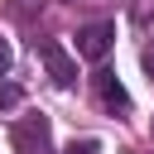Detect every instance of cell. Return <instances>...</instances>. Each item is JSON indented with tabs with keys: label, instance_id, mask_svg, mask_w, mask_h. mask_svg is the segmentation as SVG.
Returning a JSON list of instances; mask_svg holds the SVG:
<instances>
[{
	"label": "cell",
	"instance_id": "6",
	"mask_svg": "<svg viewBox=\"0 0 154 154\" xmlns=\"http://www.w3.org/2000/svg\"><path fill=\"white\" fill-rule=\"evenodd\" d=\"M63 154H101V144H96V140H72Z\"/></svg>",
	"mask_w": 154,
	"mask_h": 154
},
{
	"label": "cell",
	"instance_id": "2",
	"mask_svg": "<svg viewBox=\"0 0 154 154\" xmlns=\"http://www.w3.org/2000/svg\"><path fill=\"white\" fill-rule=\"evenodd\" d=\"M34 53L43 58V67H48V77H53L58 87H72V82H77V63H72V53H67L58 38H34Z\"/></svg>",
	"mask_w": 154,
	"mask_h": 154
},
{
	"label": "cell",
	"instance_id": "7",
	"mask_svg": "<svg viewBox=\"0 0 154 154\" xmlns=\"http://www.w3.org/2000/svg\"><path fill=\"white\" fill-rule=\"evenodd\" d=\"M140 63H144V72L154 77V43H144V53H140Z\"/></svg>",
	"mask_w": 154,
	"mask_h": 154
},
{
	"label": "cell",
	"instance_id": "3",
	"mask_svg": "<svg viewBox=\"0 0 154 154\" xmlns=\"http://www.w3.org/2000/svg\"><path fill=\"white\" fill-rule=\"evenodd\" d=\"M111 43H116V24H106V19L77 29V58H87V63H101L111 53Z\"/></svg>",
	"mask_w": 154,
	"mask_h": 154
},
{
	"label": "cell",
	"instance_id": "8",
	"mask_svg": "<svg viewBox=\"0 0 154 154\" xmlns=\"http://www.w3.org/2000/svg\"><path fill=\"white\" fill-rule=\"evenodd\" d=\"M10 58H14V53H10V43H5V38H0V77H5V72H10Z\"/></svg>",
	"mask_w": 154,
	"mask_h": 154
},
{
	"label": "cell",
	"instance_id": "4",
	"mask_svg": "<svg viewBox=\"0 0 154 154\" xmlns=\"http://www.w3.org/2000/svg\"><path fill=\"white\" fill-rule=\"evenodd\" d=\"M91 91H96V101H101L106 111H120V116L130 111V91L120 87V77H116L111 67H96V72H91Z\"/></svg>",
	"mask_w": 154,
	"mask_h": 154
},
{
	"label": "cell",
	"instance_id": "1",
	"mask_svg": "<svg viewBox=\"0 0 154 154\" xmlns=\"http://www.w3.org/2000/svg\"><path fill=\"white\" fill-rule=\"evenodd\" d=\"M10 144H14V154H53V125H48V116H19L14 130H10Z\"/></svg>",
	"mask_w": 154,
	"mask_h": 154
},
{
	"label": "cell",
	"instance_id": "5",
	"mask_svg": "<svg viewBox=\"0 0 154 154\" xmlns=\"http://www.w3.org/2000/svg\"><path fill=\"white\" fill-rule=\"evenodd\" d=\"M10 106H19V87L14 82H0V111H10Z\"/></svg>",
	"mask_w": 154,
	"mask_h": 154
}]
</instances>
